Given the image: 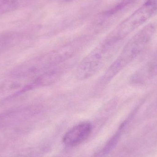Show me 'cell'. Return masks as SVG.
<instances>
[{
    "label": "cell",
    "instance_id": "4",
    "mask_svg": "<svg viewBox=\"0 0 157 157\" xmlns=\"http://www.w3.org/2000/svg\"><path fill=\"white\" fill-rule=\"evenodd\" d=\"M92 130L93 125L90 122H81L75 125L64 134L63 142L68 147L77 146L89 137Z\"/></svg>",
    "mask_w": 157,
    "mask_h": 157
},
{
    "label": "cell",
    "instance_id": "8",
    "mask_svg": "<svg viewBox=\"0 0 157 157\" xmlns=\"http://www.w3.org/2000/svg\"><path fill=\"white\" fill-rule=\"evenodd\" d=\"M156 104H157V103H156Z\"/></svg>",
    "mask_w": 157,
    "mask_h": 157
},
{
    "label": "cell",
    "instance_id": "5",
    "mask_svg": "<svg viewBox=\"0 0 157 157\" xmlns=\"http://www.w3.org/2000/svg\"><path fill=\"white\" fill-rule=\"evenodd\" d=\"M157 76V52L131 76L130 83L133 86H143Z\"/></svg>",
    "mask_w": 157,
    "mask_h": 157
},
{
    "label": "cell",
    "instance_id": "3",
    "mask_svg": "<svg viewBox=\"0 0 157 157\" xmlns=\"http://www.w3.org/2000/svg\"><path fill=\"white\" fill-rule=\"evenodd\" d=\"M113 48L103 41L92 50L78 64L76 71L77 78L86 79L96 74L109 59Z\"/></svg>",
    "mask_w": 157,
    "mask_h": 157
},
{
    "label": "cell",
    "instance_id": "2",
    "mask_svg": "<svg viewBox=\"0 0 157 157\" xmlns=\"http://www.w3.org/2000/svg\"><path fill=\"white\" fill-rule=\"evenodd\" d=\"M157 13V0H147L118 25L105 39L116 45Z\"/></svg>",
    "mask_w": 157,
    "mask_h": 157
},
{
    "label": "cell",
    "instance_id": "7",
    "mask_svg": "<svg viewBox=\"0 0 157 157\" xmlns=\"http://www.w3.org/2000/svg\"><path fill=\"white\" fill-rule=\"evenodd\" d=\"M54 1L58 2L67 3L73 2V1H75V0H54Z\"/></svg>",
    "mask_w": 157,
    "mask_h": 157
},
{
    "label": "cell",
    "instance_id": "1",
    "mask_svg": "<svg viewBox=\"0 0 157 157\" xmlns=\"http://www.w3.org/2000/svg\"><path fill=\"white\" fill-rule=\"evenodd\" d=\"M156 29L155 24L150 23L129 40L100 78V85L108 84L144 52L152 40Z\"/></svg>",
    "mask_w": 157,
    "mask_h": 157
},
{
    "label": "cell",
    "instance_id": "6",
    "mask_svg": "<svg viewBox=\"0 0 157 157\" xmlns=\"http://www.w3.org/2000/svg\"><path fill=\"white\" fill-rule=\"evenodd\" d=\"M137 0H121L113 7L103 12L102 16L106 17L113 16L124 10Z\"/></svg>",
    "mask_w": 157,
    "mask_h": 157
}]
</instances>
